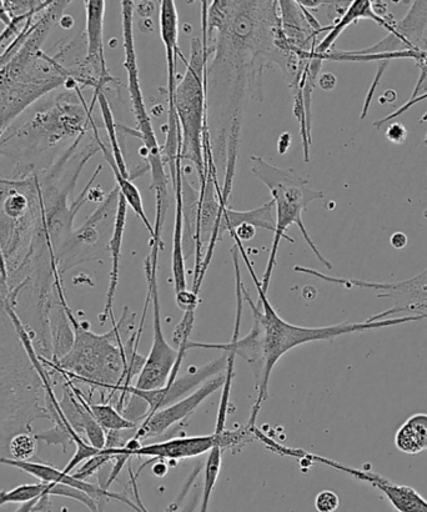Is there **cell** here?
<instances>
[{
    "label": "cell",
    "instance_id": "cell-5",
    "mask_svg": "<svg viewBox=\"0 0 427 512\" xmlns=\"http://www.w3.org/2000/svg\"><path fill=\"white\" fill-rule=\"evenodd\" d=\"M250 162L251 173L270 190L271 197H273L271 200H273L276 209V228L273 247H271L268 265H266L264 278L263 281H261V286H263L265 293H268L270 279L275 268L276 256H278L281 240L286 239L290 243H295L294 239L286 235V230L293 224L298 225L305 242L308 243L310 249L313 250L316 258H318L326 268L333 269V265L324 258V255L321 254L318 247H316L303 222L304 210L308 208V205L314 202V200H323L325 198L324 192L310 188L308 180L300 177L294 169L275 167V165L266 162L264 158L258 157V155H251Z\"/></svg>",
    "mask_w": 427,
    "mask_h": 512
},
{
    "label": "cell",
    "instance_id": "cell-7",
    "mask_svg": "<svg viewBox=\"0 0 427 512\" xmlns=\"http://www.w3.org/2000/svg\"><path fill=\"white\" fill-rule=\"evenodd\" d=\"M122 24H123V47L125 52L124 67L128 73V89L130 102L135 119H137V130L127 128L130 135L143 140L144 148L148 152V165L152 173V185L150 190L155 194L157 203V214H155L154 235L162 237L165 219L169 210V173L165 170L162 147H160L155 135L152 119L149 117L145 107L142 85H140L137 53L134 44V2L125 0L122 2Z\"/></svg>",
    "mask_w": 427,
    "mask_h": 512
},
{
    "label": "cell",
    "instance_id": "cell-40",
    "mask_svg": "<svg viewBox=\"0 0 427 512\" xmlns=\"http://www.w3.org/2000/svg\"><path fill=\"white\" fill-rule=\"evenodd\" d=\"M291 145V135L289 132H285L280 135L278 142V150L280 155H284L288 153V150Z\"/></svg>",
    "mask_w": 427,
    "mask_h": 512
},
{
    "label": "cell",
    "instance_id": "cell-27",
    "mask_svg": "<svg viewBox=\"0 0 427 512\" xmlns=\"http://www.w3.org/2000/svg\"><path fill=\"white\" fill-rule=\"evenodd\" d=\"M85 400H87L90 413L93 414L95 420L102 426L105 433H108V431L132 430L138 428V424L124 418L122 413H120L118 409L113 408L112 405L105 403L93 404L88 398H85Z\"/></svg>",
    "mask_w": 427,
    "mask_h": 512
},
{
    "label": "cell",
    "instance_id": "cell-18",
    "mask_svg": "<svg viewBox=\"0 0 427 512\" xmlns=\"http://www.w3.org/2000/svg\"><path fill=\"white\" fill-rule=\"evenodd\" d=\"M43 496H62V498L73 499L83 504L90 512H103L95 501L83 491L68 488L58 484H24L13 490L0 491V506L5 504H24Z\"/></svg>",
    "mask_w": 427,
    "mask_h": 512
},
{
    "label": "cell",
    "instance_id": "cell-20",
    "mask_svg": "<svg viewBox=\"0 0 427 512\" xmlns=\"http://www.w3.org/2000/svg\"><path fill=\"white\" fill-rule=\"evenodd\" d=\"M128 217V204L122 195H119V204L117 210V217H115L114 229L112 237L109 239V253L112 256V270H110V279L108 286L107 298H105V305L103 313L99 315L100 324H104L109 318L115 323L113 315V305L115 293H117L119 283V270L120 258H122V245L125 232V225H127Z\"/></svg>",
    "mask_w": 427,
    "mask_h": 512
},
{
    "label": "cell",
    "instance_id": "cell-13",
    "mask_svg": "<svg viewBox=\"0 0 427 512\" xmlns=\"http://www.w3.org/2000/svg\"><path fill=\"white\" fill-rule=\"evenodd\" d=\"M84 3L85 15H87V25H85L87 58L80 70L78 82L90 85L95 89V93H99L103 92L105 85L115 82L110 75L104 55L103 30L107 2L89 0Z\"/></svg>",
    "mask_w": 427,
    "mask_h": 512
},
{
    "label": "cell",
    "instance_id": "cell-36",
    "mask_svg": "<svg viewBox=\"0 0 427 512\" xmlns=\"http://www.w3.org/2000/svg\"><path fill=\"white\" fill-rule=\"evenodd\" d=\"M200 495L199 493H195L192 498L188 500V503L183 506V508H180V505L177 503H173L169 506L167 511L165 512H195L197 510L199 505Z\"/></svg>",
    "mask_w": 427,
    "mask_h": 512
},
{
    "label": "cell",
    "instance_id": "cell-4",
    "mask_svg": "<svg viewBox=\"0 0 427 512\" xmlns=\"http://www.w3.org/2000/svg\"><path fill=\"white\" fill-rule=\"evenodd\" d=\"M127 313L128 308H125L122 320L114 323V328L108 333L95 334L87 323L77 319L68 305L67 314L74 331L72 348L57 364L39 358L40 361L45 368L64 378L82 381L94 389L112 391L113 395L115 391L122 390L128 374L127 351L120 336V326L124 324Z\"/></svg>",
    "mask_w": 427,
    "mask_h": 512
},
{
    "label": "cell",
    "instance_id": "cell-35",
    "mask_svg": "<svg viewBox=\"0 0 427 512\" xmlns=\"http://www.w3.org/2000/svg\"><path fill=\"white\" fill-rule=\"evenodd\" d=\"M256 228L253 225L243 224L236 228L234 232H230L231 238L240 240L241 243L249 242L255 237Z\"/></svg>",
    "mask_w": 427,
    "mask_h": 512
},
{
    "label": "cell",
    "instance_id": "cell-11",
    "mask_svg": "<svg viewBox=\"0 0 427 512\" xmlns=\"http://www.w3.org/2000/svg\"><path fill=\"white\" fill-rule=\"evenodd\" d=\"M351 288L370 289L378 291L379 299L394 301V305L383 313L371 316L369 320L378 321L398 316H419L427 319V268L419 275L399 283H374L350 279Z\"/></svg>",
    "mask_w": 427,
    "mask_h": 512
},
{
    "label": "cell",
    "instance_id": "cell-14",
    "mask_svg": "<svg viewBox=\"0 0 427 512\" xmlns=\"http://www.w3.org/2000/svg\"><path fill=\"white\" fill-rule=\"evenodd\" d=\"M225 383V373L214 376V378L204 383L194 393L162 410L155 411L154 414L147 416L138 426L134 438L140 441L155 436L163 435L165 431L177 425L180 421L188 419L195 413L200 405L214 394L215 391L223 388Z\"/></svg>",
    "mask_w": 427,
    "mask_h": 512
},
{
    "label": "cell",
    "instance_id": "cell-8",
    "mask_svg": "<svg viewBox=\"0 0 427 512\" xmlns=\"http://www.w3.org/2000/svg\"><path fill=\"white\" fill-rule=\"evenodd\" d=\"M162 247L150 244V254L144 261L145 275L148 281V295L153 305V345L145 359L142 371L138 376L139 390H157L163 388L172 376L174 366L178 363L179 350L172 348L165 339L162 326V313L158 290V258Z\"/></svg>",
    "mask_w": 427,
    "mask_h": 512
},
{
    "label": "cell",
    "instance_id": "cell-30",
    "mask_svg": "<svg viewBox=\"0 0 427 512\" xmlns=\"http://www.w3.org/2000/svg\"><path fill=\"white\" fill-rule=\"evenodd\" d=\"M427 82V72L425 74H421L420 78L418 80V83H416V88L421 89L423 88V85ZM427 99V93H423V95H420V97L411 100V102H408L404 105V107H401L399 110H396L394 114L388 115V117H385L380 120H376L374 123V127L376 129H380L383 127L384 124L393 122L394 119L400 117V115H403L405 112H408V109L411 107H414L415 104H418L419 102H423V100ZM427 120V113L424 115L423 118L420 120V124L425 123ZM425 144L427 145V135L425 138Z\"/></svg>",
    "mask_w": 427,
    "mask_h": 512
},
{
    "label": "cell",
    "instance_id": "cell-22",
    "mask_svg": "<svg viewBox=\"0 0 427 512\" xmlns=\"http://www.w3.org/2000/svg\"><path fill=\"white\" fill-rule=\"evenodd\" d=\"M90 127L93 128L94 139L95 142H97V144L99 145L100 152L103 153L104 159L107 160L110 169H112L120 195H122V197L125 199V202H127L128 207L132 208L134 210V213L138 215V218L142 220L145 229H147L150 234V238H153L154 227L152 223L149 222L147 213H145L143 199L142 195H140L139 189L135 187V184L132 182V180L124 178L122 173L119 172L117 164H115L114 162L112 152H110L107 145H105L103 143L102 138H100L97 124L94 123V118L90 120Z\"/></svg>",
    "mask_w": 427,
    "mask_h": 512
},
{
    "label": "cell",
    "instance_id": "cell-2",
    "mask_svg": "<svg viewBox=\"0 0 427 512\" xmlns=\"http://www.w3.org/2000/svg\"><path fill=\"white\" fill-rule=\"evenodd\" d=\"M38 354L14 311L0 305V458H9L15 435L49 420Z\"/></svg>",
    "mask_w": 427,
    "mask_h": 512
},
{
    "label": "cell",
    "instance_id": "cell-31",
    "mask_svg": "<svg viewBox=\"0 0 427 512\" xmlns=\"http://www.w3.org/2000/svg\"><path fill=\"white\" fill-rule=\"evenodd\" d=\"M314 505L318 512H335L339 509L340 498L334 491L323 490L316 495Z\"/></svg>",
    "mask_w": 427,
    "mask_h": 512
},
{
    "label": "cell",
    "instance_id": "cell-29",
    "mask_svg": "<svg viewBox=\"0 0 427 512\" xmlns=\"http://www.w3.org/2000/svg\"><path fill=\"white\" fill-rule=\"evenodd\" d=\"M38 451V440L32 433L15 435L9 444V458L15 461H32Z\"/></svg>",
    "mask_w": 427,
    "mask_h": 512
},
{
    "label": "cell",
    "instance_id": "cell-26",
    "mask_svg": "<svg viewBox=\"0 0 427 512\" xmlns=\"http://www.w3.org/2000/svg\"><path fill=\"white\" fill-rule=\"evenodd\" d=\"M95 102L99 103L100 112H102L105 129H107L110 144H112L114 162L117 164L119 172L122 173L123 177L132 180L133 175L129 173L127 164H125L122 148H120L118 140V125L115 123L112 108H110V104L107 97H105L104 92L94 93V98L92 105H90V109L93 110Z\"/></svg>",
    "mask_w": 427,
    "mask_h": 512
},
{
    "label": "cell",
    "instance_id": "cell-34",
    "mask_svg": "<svg viewBox=\"0 0 427 512\" xmlns=\"http://www.w3.org/2000/svg\"><path fill=\"white\" fill-rule=\"evenodd\" d=\"M385 135L391 143L404 144L405 140L408 139V130H406L403 124L394 123L389 125Z\"/></svg>",
    "mask_w": 427,
    "mask_h": 512
},
{
    "label": "cell",
    "instance_id": "cell-37",
    "mask_svg": "<svg viewBox=\"0 0 427 512\" xmlns=\"http://www.w3.org/2000/svg\"><path fill=\"white\" fill-rule=\"evenodd\" d=\"M158 2H134V12L139 14L142 19H149L150 15L154 13L157 8Z\"/></svg>",
    "mask_w": 427,
    "mask_h": 512
},
{
    "label": "cell",
    "instance_id": "cell-17",
    "mask_svg": "<svg viewBox=\"0 0 427 512\" xmlns=\"http://www.w3.org/2000/svg\"><path fill=\"white\" fill-rule=\"evenodd\" d=\"M361 19L374 20L380 27L388 30V33L393 29L396 20L393 14H391L388 19L381 18L380 15L375 13L373 2H370V0H356V2H350L349 8L346 9L343 17L331 24L330 32L316 45L313 57L323 60L324 55L328 54L330 50L333 49L336 40L344 33V30L350 27L351 24L359 22Z\"/></svg>",
    "mask_w": 427,
    "mask_h": 512
},
{
    "label": "cell",
    "instance_id": "cell-33",
    "mask_svg": "<svg viewBox=\"0 0 427 512\" xmlns=\"http://www.w3.org/2000/svg\"><path fill=\"white\" fill-rule=\"evenodd\" d=\"M14 512H52V503L50 496L28 501V503L20 504L19 508Z\"/></svg>",
    "mask_w": 427,
    "mask_h": 512
},
{
    "label": "cell",
    "instance_id": "cell-10",
    "mask_svg": "<svg viewBox=\"0 0 427 512\" xmlns=\"http://www.w3.org/2000/svg\"><path fill=\"white\" fill-rule=\"evenodd\" d=\"M260 441H263L276 454L329 466L331 469L373 486L374 489L385 495L391 506L398 512H427V500L418 491L410 486L396 484L373 470L351 468V466L338 463V461L306 453L304 450L285 448V446L275 443L274 440L266 438L265 435L261 436Z\"/></svg>",
    "mask_w": 427,
    "mask_h": 512
},
{
    "label": "cell",
    "instance_id": "cell-38",
    "mask_svg": "<svg viewBox=\"0 0 427 512\" xmlns=\"http://www.w3.org/2000/svg\"><path fill=\"white\" fill-rule=\"evenodd\" d=\"M318 83H319L321 89L326 90V92H330V90H333L335 88L336 77L334 74L326 73V74L320 75Z\"/></svg>",
    "mask_w": 427,
    "mask_h": 512
},
{
    "label": "cell",
    "instance_id": "cell-24",
    "mask_svg": "<svg viewBox=\"0 0 427 512\" xmlns=\"http://www.w3.org/2000/svg\"><path fill=\"white\" fill-rule=\"evenodd\" d=\"M183 252L185 261L195 255L199 224L200 190H195L183 172Z\"/></svg>",
    "mask_w": 427,
    "mask_h": 512
},
{
    "label": "cell",
    "instance_id": "cell-28",
    "mask_svg": "<svg viewBox=\"0 0 427 512\" xmlns=\"http://www.w3.org/2000/svg\"><path fill=\"white\" fill-rule=\"evenodd\" d=\"M221 454H223V450L220 448H214L212 451H210L207 464H205L204 486L200 512H208L209 510L210 500H212L215 485L218 483L220 474Z\"/></svg>",
    "mask_w": 427,
    "mask_h": 512
},
{
    "label": "cell",
    "instance_id": "cell-3",
    "mask_svg": "<svg viewBox=\"0 0 427 512\" xmlns=\"http://www.w3.org/2000/svg\"><path fill=\"white\" fill-rule=\"evenodd\" d=\"M239 252L243 255L246 266L254 280L256 290H258L260 298V320L264 328V359L263 369H261L260 379L258 381V396H256L251 414L248 428L253 430L256 428V418L261 410V406L268 399L270 376L273 373L275 365L290 350L298 348L300 345L314 343V341H328L339 338V336L363 333V331L393 328V326L415 323V321L423 320L419 316H398V318H390L378 321L365 320L361 323H346L321 326V328H304L280 318L276 313L273 305L270 304L268 293H265L261 281L258 279L251 264L248 254H246L243 243L240 240H234Z\"/></svg>",
    "mask_w": 427,
    "mask_h": 512
},
{
    "label": "cell",
    "instance_id": "cell-39",
    "mask_svg": "<svg viewBox=\"0 0 427 512\" xmlns=\"http://www.w3.org/2000/svg\"><path fill=\"white\" fill-rule=\"evenodd\" d=\"M390 243L395 249H403L408 245L409 239L404 233L396 232L391 235Z\"/></svg>",
    "mask_w": 427,
    "mask_h": 512
},
{
    "label": "cell",
    "instance_id": "cell-6",
    "mask_svg": "<svg viewBox=\"0 0 427 512\" xmlns=\"http://www.w3.org/2000/svg\"><path fill=\"white\" fill-rule=\"evenodd\" d=\"M208 2L202 3L203 39L195 37L190 42V58L182 82L174 92V108L182 130V160H189L197 170L199 184L204 183V134L207 124V90L205 69L209 59L207 15Z\"/></svg>",
    "mask_w": 427,
    "mask_h": 512
},
{
    "label": "cell",
    "instance_id": "cell-19",
    "mask_svg": "<svg viewBox=\"0 0 427 512\" xmlns=\"http://www.w3.org/2000/svg\"><path fill=\"white\" fill-rule=\"evenodd\" d=\"M159 24L160 37L167 52L168 93H174L177 88V58H182L185 65L188 60L179 49V15L177 5L172 0L160 2Z\"/></svg>",
    "mask_w": 427,
    "mask_h": 512
},
{
    "label": "cell",
    "instance_id": "cell-23",
    "mask_svg": "<svg viewBox=\"0 0 427 512\" xmlns=\"http://www.w3.org/2000/svg\"><path fill=\"white\" fill-rule=\"evenodd\" d=\"M274 208V202L270 200V202L261 205V207L248 210V212H236V210L229 208L224 209L220 214L218 224L219 238L221 233L234 232L236 228L243 224L253 225L254 228L269 230V232H275L276 214Z\"/></svg>",
    "mask_w": 427,
    "mask_h": 512
},
{
    "label": "cell",
    "instance_id": "cell-21",
    "mask_svg": "<svg viewBox=\"0 0 427 512\" xmlns=\"http://www.w3.org/2000/svg\"><path fill=\"white\" fill-rule=\"evenodd\" d=\"M182 153V152H180ZM177 159V179L173 184L175 192V227L173 235L172 271L175 293L188 290L187 275H185V258L183 252V169L182 155Z\"/></svg>",
    "mask_w": 427,
    "mask_h": 512
},
{
    "label": "cell",
    "instance_id": "cell-12",
    "mask_svg": "<svg viewBox=\"0 0 427 512\" xmlns=\"http://www.w3.org/2000/svg\"><path fill=\"white\" fill-rule=\"evenodd\" d=\"M226 361H228V355L220 356L219 359L210 361V363L200 366V368H190L182 378H177L172 383H168L157 390H139L134 386H129L125 393L120 396L118 409L122 408L125 396L129 393L144 400L149 406L148 416L152 415L155 411L167 408V406L187 398L188 395L194 393L195 388H200L214 376L223 373L226 368Z\"/></svg>",
    "mask_w": 427,
    "mask_h": 512
},
{
    "label": "cell",
    "instance_id": "cell-41",
    "mask_svg": "<svg viewBox=\"0 0 427 512\" xmlns=\"http://www.w3.org/2000/svg\"><path fill=\"white\" fill-rule=\"evenodd\" d=\"M153 474L157 476V478H163V476L168 474V466L163 463V461H158L157 464L153 465Z\"/></svg>",
    "mask_w": 427,
    "mask_h": 512
},
{
    "label": "cell",
    "instance_id": "cell-9",
    "mask_svg": "<svg viewBox=\"0 0 427 512\" xmlns=\"http://www.w3.org/2000/svg\"><path fill=\"white\" fill-rule=\"evenodd\" d=\"M405 17L395 20L393 29L380 42L363 50H351V62H389L395 54L411 52L418 54L416 65L427 60V0L409 2Z\"/></svg>",
    "mask_w": 427,
    "mask_h": 512
},
{
    "label": "cell",
    "instance_id": "cell-42",
    "mask_svg": "<svg viewBox=\"0 0 427 512\" xmlns=\"http://www.w3.org/2000/svg\"><path fill=\"white\" fill-rule=\"evenodd\" d=\"M13 25L10 28H5L4 32L0 33V44L4 42L5 39H8L10 35L17 32V25L20 22L18 19H13Z\"/></svg>",
    "mask_w": 427,
    "mask_h": 512
},
{
    "label": "cell",
    "instance_id": "cell-1",
    "mask_svg": "<svg viewBox=\"0 0 427 512\" xmlns=\"http://www.w3.org/2000/svg\"><path fill=\"white\" fill-rule=\"evenodd\" d=\"M205 69L207 124L216 170H223L221 208H228L238 165L241 129L251 100L263 102V75L279 68L291 93L301 90L311 54L291 47L281 28L279 2H209Z\"/></svg>",
    "mask_w": 427,
    "mask_h": 512
},
{
    "label": "cell",
    "instance_id": "cell-32",
    "mask_svg": "<svg viewBox=\"0 0 427 512\" xmlns=\"http://www.w3.org/2000/svg\"><path fill=\"white\" fill-rule=\"evenodd\" d=\"M199 295L195 294L193 290L180 291L177 294V305L180 310L185 314L195 315V310L198 308Z\"/></svg>",
    "mask_w": 427,
    "mask_h": 512
},
{
    "label": "cell",
    "instance_id": "cell-25",
    "mask_svg": "<svg viewBox=\"0 0 427 512\" xmlns=\"http://www.w3.org/2000/svg\"><path fill=\"white\" fill-rule=\"evenodd\" d=\"M396 449L406 455H418L427 450V414L410 416L395 435Z\"/></svg>",
    "mask_w": 427,
    "mask_h": 512
},
{
    "label": "cell",
    "instance_id": "cell-15",
    "mask_svg": "<svg viewBox=\"0 0 427 512\" xmlns=\"http://www.w3.org/2000/svg\"><path fill=\"white\" fill-rule=\"evenodd\" d=\"M0 464L13 466L15 469L27 473L33 478L38 479L40 483L58 484L68 486V488L83 491L98 504L99 509L104 512V506L108 500H118L129 506L135 512H144L139 506L128 499L127 496L112 491L105 490L100 485H94L75 478L73 474H65L63 470L55 468V466L47 463H34V461H15L10 458H0Z\"/></svg>",
    "mask_w": 427,
    "mask_h": 512
},
{
    "label": "cell",
    "instance_id": "cell-16",
    "mask_svg": "<svg viewBox=\"0 0 427 512\" xmlns=\"http://www.w3.org/2000/svg\"><path fill=\"white\" fill-rule=\"evenodd\" d=\"M279 14L281 28L291 47L304 53H313L318 45V37L324 30L311 27L298 2L280 0Z\"/></svg>",
    "mask_w": 427,
    "mask_h": 512
}]
</instances>
